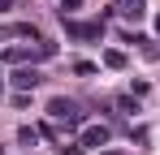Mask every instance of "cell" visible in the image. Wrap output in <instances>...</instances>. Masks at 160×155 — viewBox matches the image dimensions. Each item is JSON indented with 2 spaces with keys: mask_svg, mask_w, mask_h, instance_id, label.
<instances>
[{
  "mask_svg": "<svg viewBox=\"0 0 160 155\" xmlns=\"http://www.w3.org/2000/svg\"><path fill=\"white\" fill-rule=\"evenodd\" d=\"M48 116H52V121H61L65 129H78V125H82L78 103H74V99H65V95H56V99L48 103Z\"/></svg>",
  "mask_w": 160,
  "mask_h": 155,
  "instance_id": "cell-1",
  "label": "cell"
},
{
  "mask_svg": "<svg viewBox=\"0 0 160 155\" xmlns=\"http://www.w3.org/2000/svg\"><path fill=\"white\" fill-rule=\"evenodd\" d=\"M65 35H74V39H100L104 22H74V17H65Z\"/></svg>",
  "mask_w": 160,
  "mask_h": 155,
  "instance_id": "cell-2",
  "label": "cell"
},
{
  "mask_svg": "<svg viewBox=\"0 0 160 155\" xmlns=\"http://www.w3.org/2000/svg\"><path fill=\"white\" fill-rule=\"evenodd\" d=\"M112 9H117L126 22H143V13H147V4H143V0H112Z\"/></svg>",
  "mask_w": 160,
  "mask_h": 155,
  "instance_id": "cell-3",
  "label": "cell"
},
{
  "mask_svg": "<svg viewBox=\"0 0 160 155\" xmlns=\"http://www.w3.org/2000/svg\"><path fill=\"white\" fill-rule=\"evenodd\" d=\"M39 82H43V73H39V69H30V65H22V69L13 73V86H18V91H35Z\"/></svg>",
  "mask_w": 160,
  "mask_h": 155,
  "instance_id": "cell-4",
  "label": "cell"
},
{
  "mask_svg": "<svg viewBox=\"0 0 160 155\" xmlns=\"http://www.w3.org/2000/svg\"><path fill=\"white\" fill-rule=\"evenodd\" d=\"M108 142V125H87L82 129V147H104Z\"/></svg>",
  "mask_w": 160,
  "mask_h": 155,
  "instance_id": "cell-5",
  "label": "cell"
},
{
  "mask_svg": "<svg viewBox=\"0 0 160 155\" xmlns=\"http://www.w3.org/2000/svg\"><path fill=\"white\" fill-rule=\"evenodd\" d=\"M104 65H108V69H126V52L108 48V52H104Z\"/></svg>",
  "mask_w": 160,
  "mask_h": 155,
  "instance_id": "cell-6",
  "label": "cell"
},
{
  "mask_svg": "<svg viewBox=\"0 0 160 155\" xmlns=\"http://www.w3.org/2000/svg\"><path fill=\"white\" fill-rule=\"evenodd\" d=\"M35 138H39V129H30V125L18 129V142H22V147H35Z\"/></svg>",
  "mask_w": 160,
  "mask_h": 155,
  "instance_id": "cell-7",
  "label": "cell"
},
{
  "mask_svg": "<svg viewBox=\"0 0 160 155\" xmlns=\"http://www.w3.org/2000/svg\"><path fill=\"white\" fill-rule=\"evenodd\" d=\"M74 73L87 78V73H95V65H91V60H74Z\"/></svg>",
  "mask_w": 160,
  "mask_h": 155,
  "instance_id": "cell-8",
  "label": "cell"
},
{
  "mask_svg": "<svg viewBox=\"0 0 160 155\" xmlns=\"http://www.w3.org/2000/svg\"><path fill=\"white\" fill-rule=\"evenodd\" d=\"M56 151H61V155H82V147H78V142H61Z\"/></svg>",
  "mask_w": 160,
  "mask_h": 155,
  "instance_id": "cell-9",
  "label": "cell"
},
{
  "mask_svg": "<svg viewBox=\"0 0 160 155\" xmlns=\"http://www.w3.org/2000/svg\"><path fill=\"white\" fill-rule=\"evenodd\" d=\"M78 4H82V0H61V17H65V13H74Z\"/></svg>",
  "mask_w": 160,
  "mask_h": 155,
  "instance_id": "cell-10",
  "label": "cell"
},
{
  "mask_svg": "<svg viewBox=\"0 0 160 155\" xmlns=\"http://www.w3.org/2000/svg\"><path fill=\"white\" fill-rule=\"evenodd\" d=\"M9 9H13V0H0V13H9Z\"/></svg>",
  "mask_w": 160,
  "mask_h": 155,
  "instance_id": "cell-11",
  "label": "cell"
},
{
  "mask_svg": "<svg viewBox=\"0 0 160 155\" xmlns=\"http://www.w3.org/2000/svg\"><path fill=\"white\" fill-rule=\"evenodd\" d=\"M104 155H121V151H104Z\"/></svg>",
  "mask_w": 160,
  "mask_h": 155,
  "instance_id": "cell-12",
  "label": "cell"
},
{
  "mask_svg": "<svg viewBox=\"0 0 160 155\" xmlns=\"http://www.w3.org/2000/svg\"><path fill=\"white\" fill-rule=\"evenodd\" d=\"M156 30H160V17H156Z\"/></svg>",
  "mask_w": 160,
  "mask_h": 155,
  "instance_id": "cell-13",
  "label": "cell"
}]
</instances>
